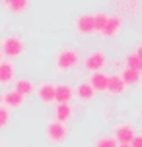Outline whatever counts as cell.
<instances>
[{
  "instance_id": "obj_1",
  "label": "cell",
  "mask_w": 142,
  "mask_h": 147,
  "mask_svg": "<svg viewBox=\"0 0 142 147\" xmlns=\"http://www.w3.org/2000/svg\"><path fill=\"white\" fill-rule=\"evenodd\" d=\"M78 64H80V52L76 51V49H62V51H59L57 56H55V68H57L59 74L70 72V70H74Z\"/></svg>"
},
{
  "instance_id": "obj_2",
  "label": "cell",
  "mask_w": 142,
  "mask_h": 147,
  "mask_svg": "<svg viewBox=\"0 0 142 147\" xmlns=\"http://www.w3.org/2000/svg\"><path fill=\"white\" fill-rule=\"evenodd\" d=\"M0 51L6 56V60L18 58L25 52V39L22 35H8L0 41Z\"/></svg>"
},
{
  "instance_id": "obj_3",
  "label": "cell",
  "mask_w": 142,
  "mask_h": 147,
  "mask_svg": "<svg viewBox=\"0 0 142 147\" xmlns=\"http://www.w3.org/2000/svg\"><path fill=\"white\" fill-rule=\"evenodd\" d=\"M68 130L66 124H60V122H55V120H49L45 126V136H47V141L53 143V145H60V143H64L68 138Z\"/></svg>"
},
{
  "instance_id": "obj_4",
  "label": "cell",
  "mask_w": 142,
  "mask_h": 147,
  "mask_svg": "<svg viewBox=\"0 0 142 147\" xmlns=\"http://www.w3.org/2000/svg\"><path fill=\"white\" fill-rule=\"evenodd\" d=\"M134 136H136L134 128H132L130 124H127V122L117 124L115 128H113V134H111V138L117 141V145H130V141H132Z\"/></svg>"
},
{
  "instance_id": "obj_5",
  "label": "cell",
  "mask_w": 142,
  "mask_h": 147,
  "mask_svg": "<svg viewBox=\"0 0 142 147\" xmlns=\"http://www.w3.org/2000/svg\"><path fill=\"white\" fill-rule=\"evenodd\" d=\"M105 64H107V56H105L103 51H91L86 60H84V66L90 74H96V72H103Z\"/></svg>"
},
{
  "instance_id": "obj_6",
  "label": "cell",
  "mask_w": 142,
  "mask_h": 147,
  "mask_svg": "<svg viewBox=\"0 0 142 147\" xmlns=\"http://www.w3.org/2000/svg\"><path fill=\"white\" fill-rule=\"evenodd\" d=\"M121 29H123V18H121V14H111V16H107L105 27L99 35L103 39H113V37H117L121 33Z\"/></svg>"
},
{
  "instance_id": "obj_7",
  "label": "cell",
  "mask_w": 142,
  "mask_h": 147,
  "mask_svg": "<svg viewBox=\"0 0 142 147\" xmlns=\"http://www.w3.org/2000/svg\"><path fill=\"white\" fill-rule=\"evenodd\" d=\"M74 29L78 35L82 37H90L94 35V14H82L74 20Z\"/></svg>"
},
{
  "instance_id": "obj_8",
  "label": "cell",
  "mask_w": 142,
  "mask_h": 147,
  "mask_svg": "<svg viewBox=\"0 0 142 147\" xmlns=\"http://www.w3.org/2000/svg\"><path fill=\"white\" fill-rule=\"evenodd\" d=\"M74 97V87L68 83H55V103L57 105H70Z\"/></svg>"
},
{
  "instance_id": "obj_9",
  "label": "cell",
  "mask_w": 142,
  "mask_h": 147,
  "mask_svg": "<svg viewBox=\"0 0 142 147\" xmlns=\"http://www.w3.org/2000/svg\"><path fill=\"white\" fill-rule=\"evenodd\" d=\"M35 91H37V99L43 105L55 103V83H53V81H43V83H39V87L35 89Z\"/></svg>"
},
{
  "instance_id": "obj_10",
  "label": "cell",
  "mask_w": 142,
  "mask_h": 147,
  "mask_svg": "<svg viewBox=\"0 0 142 147\" xmlns=\"http://www.w3.org/2000/svg\"><path fill=\"white\" fill-rule=\"evenodd\" d=\"M16 81V66L12 60H0V85Z\"/></svg>"
},
{
  "instance_id": "obj_11",
  "label": "cell",
  "mask_w": 142,
  "mask_h": 147,
  "mask_svg": "<svg viewBox=\"0 0 142 147\" xmlns=\"http://www.w3.org/2000/svg\"><path fill=\"white\" fill-rule=\"evenodd\" d=\"M22 105H25V99H23L22 95H18L14 89H10V91H6L4 95H2V107L4 109H18V107H22Z\"/></svg>"
},
{
  "instance_id": "obj_12",
  "label": "cell",
  "mask_w": 142,
  "mask_h": 147,
  "mask_svg": "<svg viewBox=\"0 0 142 147\" xmlns=\"http://www.w3.org/2000/svg\"><path fill=\"white\" fill-rule=\"evenodd\" d=\"M125 83L123 80L119 78V74H113V76H107V89H105V93H109V95H123L125 93Z\"/></svg>"
},
{
  "instance_id": "obj_13",
  "label": "cell",
  "mask_w": 142,
  "mask_h": 147,
  "mask_svg": "<svg viewBox=\"0 0 142 147\" xmlns=\"http://www.w3.org/2000/svg\"><path fill=\"white\" fill-rule=\"evenodd\" d=\"M74 110H72V105H55V122H60V124H66L68 120L72 118Z\"/></svg>"
},
{
  "instance_id": "obj_14",
  "label": "cell",
  "mask_w": 142,
  "mask_h": 147,
  "mask_svg": "<svg viewBox=\"0 0 142 147\" xmlns=\"http://www.w3.org/2000/svg\"><path fill=\"white\" fill-rule=\"evenodd\" d=\"M74 97H78L84 103H90V101H94V97H96V91L90 87L88 81H82V83H78L74 87Z\"/></svg>"
},
{
  "instance_id": "obj_15",
  "label": "cell",
  "mask_w": 142,
  "mask_h": 147,
  "mask_svg": "<svg viewBox=\"0 0 142 147\" xmlns=\"http://www.w3.org/2000/svg\"><path fill=\"white\" fill-rule=\"evenodd\" d=\"M90 87L96 91V93H103L107 89V74L103 72H96V74H90Z\"/></svg>"
},
{
  "instance_id": "obj_16",
  "label": "cell",
  "mask_w": 142,
  "mask_h": 147,
  "mask_svg": "<svg viewBox=\"0 0 142 147\" xmlns=\"http://www.w3.org/2000/svg\"><path fill=\"white\" fill-rule=\"evenodd\" d=\"M14 91L18 95H22L23 99H27L31 93H35V85L31 80H16L14 81Z\"/></svg>"
},
{
  "instance_id": "obj_17",
  "label": "cell",
  "mask_w": 142,
  "mask_h": 147,
  "mask_svg": "<svg viewBox=\"0 0 142 147\" xmlns=\"http://www.w3.org/2000/svg\"><path fill=\"white\" fill-rule=\"evenodd\" d=\"M0 6L6 8L10 14H23L29 6V2L27 0H4V2H0Z\"/></svg>"
},
{
  "instance_id": "obj_18",
  "label": "cell",
  "mask_w": 142,
  "mask_h": 147,
  "mask_svg": "<svg viewBox=\"0 0 142 147\" xmlns=\"http://www.w3.org/2000/svg\"><path fill=\"white\" fill-rule=\"evenodd\" d=\"M119 78L123 80V83H125V87H132V85H138L142 80V76L138 72H134V70H128V68H123L119 72Z\"/></svg>"
},
{
  "instance_id": "obj_19",
  "label": "cell",
  "mask_w": 142,
  "mask_h": 147,
  "mask_svg": "<svg viewBox=\"0 0 142 147\" xmlns=\"http://www.w3.org/2000/svg\"><path fill=\"white\" fill-rule=\"evenodd\" d=\"M125 68H128V70H134V72H138L142 76V60L136 58L134 52H128L127 56H125Z\"/></svg>"
},
{
  "instance_id": "obj_20",
  "label": "cell",
  "mask_w": 142,
  "mask_h": 147,
  "mask_svg": "<svg viewBox=\"0 0 142 147\" xmlns=\"http://www.w3.org/2000/svg\"><path fill=\"white\" fill-rule=\"evenodd\" d=\"M107 16L105 12H97V14H94V31L96 33H101L105 27V22H107Z\"/></svg>"
},
{
  "instance_id": "obj_21",
  "label": "cell",
  "mask_w": 142,
  "mask_h": 147,
  "mask_svg": "<svg viewBox=\"0 0 142 147\" xmlns=\"http://www.w3.org/2000/svg\"><path fill=\"white\" fill-rule=\"evenodd\" d=\"M91 147H117V141L113 140L111 136H101V138H97L94 141Z\"/></svg>"
},
{
  "instance_id": "obj_22",
  "label": "cell",
  "mask_w": 142,
  "mask_h": 147,
  "mask_svg": "<svg viewBox=\"0 0 142 147\" xmlns=\"http://www.w3.org/2000/svg\"><path fill=\"white\" fill-rule=\"evenodd\" d=\"M10 122V110L4 109V107H0V130H4Z\"/></svg>"
},
{
  "instance_id": "obj_23",
  "label": "cell",
  "mask_w": 142,
  "mask_h": 147,
  "mask_svg": "<svg viewBox=\"0 0 142 147\" xmlns=\"http://www.w3.org/2000/svg\"><path fill=\"white\" fill-rule=\"evenodd\" d=\"M130 147H142V136L136 134L134 138H132V141H130Z\"/></svg>"
},
{
  "instance_id": "obj_24",
  "label": "cell",
  "mask_w": 142,
  "mask_h": 147,
  "mask_svg": "<svg viewBox=\"0 0 142 147\" xmlns=\"http://www.w3.org/2000/svg\"><path fill=\"white\" fill-rule=\"evenodd\" d=\"M132 52H134V56H136V58H140V60H142V43H138V45H136V47H134V51H132Z\"/></svg>"
},
{
  "instance_id": "obj_25",
  "label": "cell",
  "mask_w": 142,
  "mask_h": 147,
  "mask_svg": "<svg viewBox=\"0 0 142 147\" xmlns=\"http://www.w3.org/2000/svg\"><path fill=\"white\" fill-rule=\"evenodd\" d=\"M0 107H2V93H0Z\"/></svg>"
},
{
  "instance_id": "obj_26",
  "label": "cell",
  "mask_w": 142,
  "mask_h": 147,
  "mask_svg": "<svg viewBox=\"0 0 142 147\" xmlns=\"http://www.w3.org/2000/svg\"><path fill=\"white\" fill-rule=\"evenodd\" d=\"M117 147H130V145H117Z\"/></svg>"
},
{
  "instance_id": "obj_27",
  "label": "cell",
  "mask_w": 142,
  "mask_h": 147,
  "mask_svg": "<svg viewBox=\"0 0 142 147\" xmlns=\"http://www.w3.org/2000/svg\"><path fill=\"white\" fill-rule=\"evenodd\" d=\"M0 58H2V51H0Z\"/></svg>"
}]
</instances>
